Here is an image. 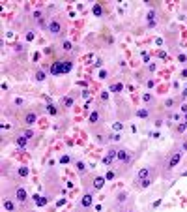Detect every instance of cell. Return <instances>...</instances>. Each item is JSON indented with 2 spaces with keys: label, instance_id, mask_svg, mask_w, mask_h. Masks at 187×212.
I'll return each instance as SVG.
<instances>
[{
  "label": "cell",
  "instance_id": "5b68a950",
  "mask_svg": "<svg viewBox=\"0 0 187 212\" xmlns=\"http://www.w3.org/2000/svg\"><path fill=\"white\" fill-rule=\"evenodd\" d=\"M17 199H19V201H25V199H26V192H25L23 188L17 190Z\"/></svg>",
  "mask_w": 187,
  "mask_h": 212
},
{
  "label": "cell",
  "instance_id": "ac0fdd59",
  "mask_svg": "<svg viewBox=\"0 0 187 212\" xmlns=\"http://www.w3.org/2000/svg\"><path fill=\"white\" fill-rule=\"evenodd\" d=\"M94 11H95V13L99 15V13H101V8H99V6H94Z\"/></svg>",
  "mask_w": 187,
  "mask_h": 212
},
{
  "label": "cell",
  "instance_id": "9c48e42d",
  "mask_svg": "<svg viewBox=\"0 0 187 212\" xmlns=\"http://www.w3.org/2000/svg\"><path fill=\"white\" fill-rule=\"evenodd\" d=\"M178 161H180V154H176V156H174V158L170 160V167H174V165H176Z\"/></svg>",
  "mask_w": 187,
  "mask_h": 212
},
{
  "label": "cell",
  "instance_id": "7c38bea8",
  "mask_svg": "<svg viewBox=\"0 0 187 212\" xmlns=\"http://www.w3.org/2000/svg\"><path fill=\"white\" fill-rule=\"evenodd\" d=\"M26 173H28V171H26V169H25V167H21V169H19V175H23V177H25Z\"/></svg>",
  "mask_w": 187,
  "mask_h": 212
},
{
  "label": "cell",
  "instance_id": "9a60e30c",
  "mask_svg": "<svg viewBox=\"0 0 187 212\" xmlns=\"http://www.w3.org/2000/svg\"><path fill=\"white\" fill-rule=\"evenodd\" d=\"M112 90H114V92H118V90H122V84H114V87H112Z\"/></svg>",
  "mask_w": 187,
  "mask_h": 212
},
{
  "label": "cell",
  "instance_id": "4fadbf2b",
  "mask_svg": "<svg viewBox=\"0 0 187 212\" xmlns=\"http://www.w3.org/2000/svg\"><path fill=\"white\" fill-rule=\"evenodd\" d=\"M97 120V113H92V116H90V122H95Z\"/></svg>",
  "mask_w": 187,
  "mask_h": 212
},
{
  "label": "cell",
  "instance_id": "ba28073f",
  "mask_svg": "<svg viewBox=\"0 0 187 212\" xmlns=\"http://www.w3.org/2000/svg\"><path fill=\"white\" fill-rule=\"evenodd\" d=\"M34 120H36V115L34 113H28L26 115V124H34Z\"/></svg>",
  "mask_w": 187,
  "mask_h": 212
},
{
  "label": "cell",
  "instance_id": "e0dca14e",
  "mask_svg": "<svg viewBox=\"0 0 187 212\" xmlns=\"http://www.w3.org/2000/svg\"><path fill=\"white\" fill-rule=\"evenodd\" d=\"M66 105H68V107H69V105H73V100H71V98H68V100H66Z\"/></svg>",
  "mask_w": 187,
  "mask_h": 212
},
{
  "label": "cell",
  "instance_id": "6da1fadb",
  "mask_svg": "<svg viewBox=\"0 0 187 212\" xmlns=\"http://www.w3.org/2000/svg\"><path fill=\"white\" fill-rule=\"evenodd\" d=\"M71 68H73V64H71L69 60H60V62H56V64H52V66H51V73H52V75H58V73H68Z\"/></svg>",
  "mask_w": 187,
  "mask_h": 212
},
{
  "label": "cell",
  "instance_id": "3957f363",
  "mask_svg": "<svg viewBox=\"0 0 187 212\" xmlns=\"http://www.w3.org/2000/svg\"><path fill=\"white\" fill-rule=\"evenodd\" d=\"M116 156H118L120 160H123V161H127V160H129V152H127V150H118Z\"/></svg>",
  "mask_w": 187,
  "mask_h": 212
},
{
  "label": "cell",
  "instance_id": "7a4b0ae2",
  "mask_svg": "<svg viewBox=\"0 0 187 212\" xmlns=\"http://www.w3.org/2000/svg\"><path fill=\"white\" fill-rule=\"evenodd\" d=\"M138 177H140V180H144L142 184H150V182H148V177H150V169H142V171L138 173Z\"/></svg>",
  "mask_w": 187,
  "mask_h": 212
},
{
  "label": "cell",
  "instance_id": "277c9868",
  "mask_svg": "<svg viewBox=\"0 0 187 212\" xmlns=\"http://www.w3.org/2000/svg\"><path fill=\"white\" fill-rule=\"evenodd\" d=\"M49 28H51V32H52V34H58V32H60V23L52 21V23L49 25Z\"/></svg>",
  "mask_w": 187,
  "mask_h": 212
},
{
  "label": "cell",
  "instance_id": "8992f818",
  "mask_svg": "<svg viewBox=\"0 0 187 212\" xmlns=\"http://www.w3.org/2000/svg\"><path fill=\"white\" fill-rule=\"evenodd\" d=\"M92 205V195H84L82 197V206H90Z\"/></svg>",
  "mask_w": 187,
  "mask_h": 212
},
{
  "label": "cell",
  "instance_id": "52a82bcc",
  "mask_svg": "<svg viewBox=\"0 0 187 212\" xmlns=\"http://www.w3.org/2000/svg\"><path fill=\"white\" fill-rule=\"evenodd\" d=\"M103 184H105V180H103V178H95V180H94V188H103Z\"/></svg>",
  "mask_w": 187,
  "mask_h": 212
},
{
  "label": "cell",
  "instance_id": "30bf717a",
  "mask_svg": "<svg viewBox=\"0 0 187 212\" xmlns=\"http://www.w3.org/2000/svg\"><path fill=\"white\" fill-rule=\"evenodd\" d=\"M26 139H28L26 135H23V137H19V139H17V145H21V146H23V145L26 143Z\"/></svg>",
  "mask_w": 187,
  "mask_h": 212
},
{
  "label": "cell",
  "instance_id": "2e32d148",
  "mask_svg": "<svg viewBox=\"0 0 187 212\" xmlns=\"http://www.w3.org/2000/svg\"><path fill=\"white\" fill-rule=\"evenodd\" d=\"M64 49H68V51L71 49V43H69V41H66V43H64Z\"/></svg>",
  "mask_w": 187,
  "mask_h": 212
},
{
  "label": "cell",
  "instance_id": "5bb4252c",
  "mask_svg": "<svg viewBox=\"0 0 187 212\" xmlns=\"http://www.w3.org/2000/svg\"><path fill=\"white\" fill-rule=\"evenodd\" d=\"M6 208H8V210H13L15 206H13V203H9V201H8V203H6Z\"/></svg>",
  "mask_w": 187,
  "mask_h": 212
},
{
  "label": "cell",
  "instance_id": "8fae6325",
  "mask_svg": "<svg viewBox=\"0 0 187 212\" xmlns=\"http://www.w3.org/2000/svg\"><path fill=\"white\" fill-rule=\"evenodd\" d=\"M138 116H148V111H144V109H140V111H138Z\"/></svg>",
  "mask_w": 187,
  "mask_h": 212
}]
</instances>
